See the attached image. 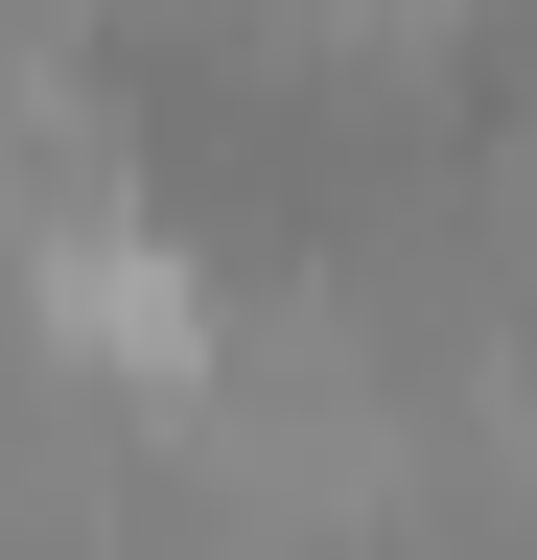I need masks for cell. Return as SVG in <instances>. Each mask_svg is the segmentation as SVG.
<instances>
[{"mask_svg":"<svg viewBox=\"0 0 537 560\" xmlns=\"http://www.w3.org/2000/svg\"><path fill=\"white\" fill-rule=\"evenodd\" d=\"M47 374L117 397V420H187V397L234 374V304H211L164 234H71V257H47Z\"/></svg>","mask_w":537,"mask_h":560,"instance_id":"obj_1","label":"cell"},{"mask_svg":"<svg viewBox=\"0 0 537 560\" xmlns=\"http://www.w3.org/2000/svg\"><path fill=\"white\" fill-rule=\"evenodd\" d=\"M24 234L47 257L117 234V94H94V47H47V94H24Z\"/></svg>","mask_w":537,"mask_h":560,"instance_id":"obj_2","label":"cell"},{"mask_svg":"<svg viewBox=\"0 0 537 560\" xmlns=\"http://www.w3.org/2000/svg\"><path fill=\"white\" fill-rule=\"evenodd\" d=\"M164 514H187L164 560H374V537H304V514H211V490H164Z\"/></svg>","mask_w":537,"mask_h":560,"instance_id":"obj_3","label":"cell"}]
</instances>
